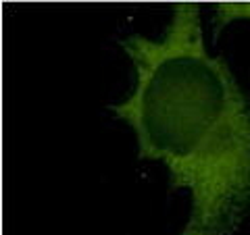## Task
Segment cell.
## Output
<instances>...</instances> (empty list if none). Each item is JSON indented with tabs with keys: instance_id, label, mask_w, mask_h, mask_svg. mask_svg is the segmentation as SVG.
Wrapping results in <instances>:
<instances>
[{
	"instance_id": "obj_1",
	"label": "cell",
	"mask_w": 250,
	"mask_h": 235,
	"mask_svg": "<svg viewBox=\"0 0 250 235\" xmlns=\"http://www.w3.org/2000/svg\"><path fill=\"white\" fill-rule=\"evenodd\" d=\"M134 90L111 113L136 131L138 156L165 164L190 194L182 235H238L250 221V94L210 54L200 6L179 2L161 38H119Z\"/></svg>"
},
{
	"instance_id": "obj_2",
	"label": "cell",
	"mask_w": 250,
	"mask_h": 235,
	"mask_svg": "<svg viewBox=\"0 0 250 235\" xmlns=\"http://www.w3.org/2000/svg\"><path fill=\"white\" fill-rule=\"evenodd\" d=\"M238 19H246L250 21V4H238V2H229V4H217L215 9V29L213 34L219 36L225 25H229L231 21Z\"/></svg>"
}]
</instances>
